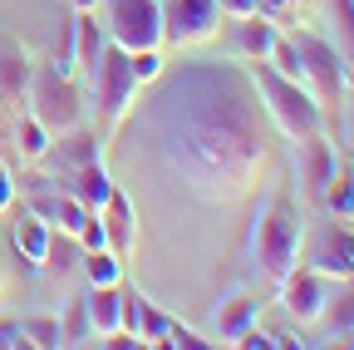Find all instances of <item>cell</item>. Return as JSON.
Returning <instances> with one entry per match:
<instances>
[{
  "instance_id": "9c48e42d",
  "label": "cell",
  "mask_w": 354,
  "mask_h": 350,
  "mask_svg": "<svg viewBox=\"0 0 354 350\" xmlns=\"http://www.w3.org/2000/svg\"><path fill=\"white\" fill-rule=\"evenodd\" d=\"M84 326H88V335L113 340L123 331V291L118 286H88V296H84Z\"/></svg>"
},
{
  "instance_id": "2e32d148",
  "label": "cell",
  "mask_w": 354,
  "mask_h": 350,
  "mask_svg": "<svg viewBox=\"0 0 354 350\" xmlns=\"http://www.w3.org/2000/svg\"><path fill=\"white\" fill-rule=\"evenodd\" d=\"M109 193H113V183H109V173L94 163V158H88L84 168H79V188H74V198L88 207V212H99L104 202H109Z\"/></svg>"
},
{
  "instance_id": "4fadbf2b",
  "label": "cell",
  "mask_w": 354,
  "mask_h": 350,
  "mask_svg": "<svg viewBox=\"0 0 354 350\" xmlns=\"http://www.w3.org/2000/svg\"><path fill=\"white\" fill-rule=\"evenodd\" d=\"M276 40H281V30H276V20L271 15H246L241 25H236V55L241 60H266L276 50Z\"/></svg>"
},
{
  "instance_id": "ba28073f",
  "label": "cell",
  "mask_w": 354,
  "mask_h": 350,
  "mask_svg": "<svg viewBox=\"0 0 354 350\" xmlns=\"http://www.w3.org/2000/svg\"><path fill=\"white\" fill-rule=\"evenodd\" d=\"M281 301H286V316L295 321V326H320L325 316H330V286H325V277L310 267V272H290V277H281Z\"/></svg>"
},
{
  "instance_id": "30bf717a",
  "label": "cell",
  "mask_w": 354,
  "mask_h": 350,
  "mask_svg": "<svg viewBox=\"0 0 354 350\" xmlns=\"http://www.w3.org/2000/svg\"><path fill=\"white\" fill-rule=\"evenodd\" d=\"M256 316H261V301L251 296V291H232L227 301L216 306V316H212V331L227 340V345H236L251 326H256Z\"/></svg>"
},
{
  "instance_id": "3957f363",
  "label": "cell",
  "mask_w": 354,
  "mask_h": 350,
  "mask_svg": "<svg viewBox=\"0 0 354 350\" xmlns=\"http://www.w3.org/2000/svg\"><path fill=\"white\" fill-rule=\"evenodd\" d=\"M251 252H256V267L281 281L300 267V217L286 198H276L271 207H266L256 217V237H251Z\"/></svg>"
},
{
  "instance_id": "83f0119b",
  "label": "cell",
  "mask_w": 354,
  "mask_h": 350,
  "mask_svg": "<svg viewBox=\"0 0 354 350\" xmlns=\"http://www.w3.org/2000/svg\"><path fill=\"white\" fill-rule=\"evenodd\" d=\"M290 6H295V0H261V10H266V15H286Z\"/></svg>"
},
{
  "instance_id": "603a6c76",
  "label": "cell",
  "mask_w": 354,
  "mask_h": 350,
  "mask_svg": "<svg viewBox=\"0 0 354 350\" xmlns=\"http://www.w3.org/2000/svg\"><path fill=\"white\" fill-rule=\"evenodd\" d=\"M79 242H84V252H94V247H109V237H104V222H99V212H88V222H84Z\"/></svg>"
},
{
  "instance_id": "ffe728a7",
  "label": "cell",
  "mask_w": 354,
  "mask_h": 350,
  "mask_svg": "<svg viewBox=\"0 0 354 350\" xmlns=\"http://www.w3.org/2000/svg\"><path fill=\"white\" fill-rule=\"evenodd\" d=\"M315 272H320V277H349V272H354V252H349V247H344L335 232H330L325 252L315 256Z\"/></svg>"
},
{
  "instance_id": "f1b7e54d",
  "label": "cell",
  "mask_w": 354,
  "mask_h": 350,
  "mask_svg": "<svg viewBox=\"0 0 354 350\" xmlns=\"http://www.w3.org/2000/svg\"><path fill=\"white\" fill-rule=\"evenodd\" d=\"M74 6H79V10H94V6H99V0H74Z\"/></svg>"
},
{
  "instance_id": "7402d4cb",
  "label": "cell",
  "mask_w": 354,
  "mask_h": 350,
  "mask_svg": "<svg viewBox=\"0 0 354 350\" xmlns=\"http://www.w3.org/2000/svg\"><path fill=\"white\" fill-rule=\"evenodd\" d=\"M128 69H133V79H138V84L162 79V50H138V55H128Z\"/></svg>"
},
{
  "instance_id": "8992f818",
  "label": "cell",
  "mask_w": 354,
  "mask_h": 350,
  "mask_svg": "<svg viewBox=\"0 0 354 350\" xmlns=\"http://www.w3.org/2000/svg\"><path fill=\"white\" fill-rule=\"evenodd\" d=\"M88 74H94V89H99V104H104V119H109V134L118 128V119L128 114L133 94H138V79H133L128 69V55L118 45H104L99 60L88 64Z\"/></svg>"
},
{
  "instance_id": "9a60e30c",
  "label": "cell",
  "mask_w": 354,
  "mask_h": 350,
  "mask_svg": "<svg viewBox=\"0 0 354 350\" xmlns=\"http://www.w3.org/2000/svg\"><path fill=\"white\" fill-rule=\"evenodd\" d=\"M0 99H6V104L30 99V64L15 50H0Z\"/></svg>"
},
{
  "instance_id": "484cf974",
  "label": "cell",
  "mask_w": 354,
  "mask_h": 350,
  "mask_svg": "<svg viewBox=\"0 0 354 350\" xmlns=\"http://www.w3.org/2000/svg\"><path fill=\"white\" fill-rule=\"evenodd\" d=\"M6 345H25V331H20V321H6L0 326V350Z\"/></svg>"
},
{
  "instance_id": "6da1fadb",
  "label": "cell",
  "mask_w": 354,
  "mask_h": 350,
  "mask_svg": "<svg viewBox=\"0 0 354 350\" xmlns=\"http://www.w3.org/2000/svg\"><path fill=\"white\" fill-rule=\"evenodd\" d=\"M158 153L187 193L207 202L246 198L266 168L256 89L236 69L192 64L162 84Z\"/></svg>"
},
{
  "instance_id": "44dd1931",
  "label": "cell",
  "mask_w": 354,
  "mask_h": 350,
  "mask_svg": "<svg viewBox=\"0 0 354 350\" xmlns=\"http://www.w3.org/2000/svg\"><path fill=\"white\" fill-rule=\"evenodd\" d=\"M20 331H25V345H64V326L55 316H25Z\"/></svg>"
},
{
  "instance_id": "ac0fdd59",
  "label": "cell",
  "mask_w": 354,
  "mask_h": 350,
  "mask_svg": "<svg viewBox=\"0 0 354 350\" xmlns=\"http://www.w3.org/2000/svg\"><path fill=\"white\" fill-rule=\"evenodd\" d=\"M15 139H20L15 148H20V158H25V163H39L44 153H50V128H44L35 114H30V119H20V134H15Z\"/></svg>"
},
{
  "instance_id": "cb8c5ba5",
  "label": "cell",
  "mask_w": 354,
  "mask_h": 350,
  "mask_svg": "<svg viewBox=\"0 0 354 350\" xmlns=\"http://www.w3.org/2000/svg\"><path fill=\"white\" fill-rule=\"evenodd\" d=\"M216 6H221V15L246 20V15H256V10H261V0H216Z\"/></svg>"
},
{
  "instance_id": "8fae6325",
  "label": "cell",
  "mask_w": 354,
  "mask_h": 350,
  "mask_svg": "<svg viewBox=\"0 0 354 350\" xmlns=\"http://www.w3.org/2000/svg\"><path fill=\"white\" fill-rule=\"evenodd\" d=\"M99 222H104V237H109V252L123 261V256H133V247H138V232H133V207H128V198L113 188L109 193V202L99 207Z\"/></svg>"
},
{
  "instance_id": "5bb4252c",
  "label": "cell",
  "mask_w": 354,
  "mask_h": 350,
  "mask_svg": "<svg viewBox=\"0 0 354 350\" xmlns=\"http://www.w3.org/2000/svg\"><path fill=\"white\" fill-rule=\"evenodd\" d=\"M35 212L44 217L50 227H64V237H79L84 232V222H88V207L74 198V193H55V198H39L35 202Z\"/></svg>"
},
{
  "instance_id": "d6986e66",
  "label": "cell",
  "mask_w": 354,
  "mask_h": 350,
  "mask_svg": "<svg viewBox=\"0 0 354 350\" xmlns=\"http://www.w3.org/2000/svg\"><path fill=\"white\" fill-rule=\"evenodd\" d=\"M305 148H310V168H305V178H310V188H315V193H325V183L335 178V158H330V143L315 134V139H305Z\"/></svg>"
},
{
  "instance_id": "52a82bcc",
  "label": "cell",
  "mask_w": 354,
  "mask_h": 350,
  "mask_svg": "<svg viewBox=\"0 0 354 350\" xmlns=\"http://www.w3.org/2000/svg\"><path fill=\"white\" fill-rule=\"evenodd\" d=\"M216 0H162V45H202L216 35Z\"/></svg>"
},
{
  "instance_id": "f546056e",
  "label": "cell",
  "mask_w": 354,
  "mask_h": 350,
  "mask_svg": "<svg viewBox=\"0 0 354 350\" xmlns=\"http://www.w3.org/2000/svg\"><path fill=\"white\" fill-rule=\"evenodd\" d=\"M0 291H6V261H0Z\"/></svg>"
},
{
  "instance_id": "d4e9b609",
  "label": "cell",
  "mask_w": 354,
  "mask_h": 350,
  "mask_svg": "<svg viewBox=\"0 0 354 350\" xmlns=\"http://www.w3.org/2000/svg\"><path fill=\"white\" fill-rule=\"evenodd\" d=\"M167 345H187V350H202L207 340L197 331H183V326H167Z\"/></svg>"
},
{
  "instance_id": "5b68a950",
  "label": "cell",
  "mask_w": 354,
  "mask_h": 350,
  "mask_svg": "<svg viewBox=\"0 0 354 350\" xmlns=\"http://www.w3.org/2000/svg\"><path fill=\"white\" fill-rule=\"evenodd\" d=\"M30 114L50 128V134H74L84 123V104H79V89L69 84V74H59L55 64L30 74Z\"/></svg>"
},
{
  "instance_id": "7a4b0ae2",
  "label": "cell",
  "mask_w": 354,
  "mask_h": 350,
  "mask_svg": "<svg viewBox=\"0 0 354 350\" xmlns=\"http://www.w3.org/2000/svg\"><path fill=\"white\" fill-rule=\"evenodd\" d=\"M251 64V89L266 99V114H271V123L281 128V134L290 143H305V139H315L320 128H325V114H320V99L315 89H305V84L286 79L271 60H246Z\"/></svg>"
},
{
  "instance_id": "7c38bea8",
  "label": "cell",
  "mask_w": 354,
  "mask_h": 350,
  "mask_svg": "<svg viewBox=\"0 0 354 350\" xmlns=\"http://www.w3.org/2000/svg\"><path fill=\"white\" fill-rule=\"evenodd\" d=\"M10 242H15V252L30 261V267H50V242H55V227L44 222L39 212L15 217V222H10Z\"/></svg>"
},
{
  "instance_id": "e0dca14e",
  "label": "cell",
  "mask_w": 354,
  "mask_h": 350,
  "mask_svg": "<svg viewBox=\"0 0 354 350\" xmlns=\"http://www.w3.org/2000/svg\"><path fill=\"white\" fill-rule=\"evenodd\" d=\"M84 272H88V286H118L123 281V261L109 247H94L84 256Z\"/></svg>"
},
{
  "instance_id": "4316f807",
  "label": "cell",
  "mask_w": 354,
  "mask_h": 350,
  "mask_svg": "<svg viewBox=\"0 0 354 350\" xmlns=\"http://www.w3.org/2000/svg\"><path fill=\"white\" fill-rule=\"evenodd\" d=\"M15 207V183H10V173L0 168V212H10Z\"/></svg>"
},
{
  "instance_id": "277c9868",
  "label": "cell",
  "mask_w": 354,
  "mask_h": 350,
  "mask_svg": "<svg viewBox=\"0 0 354 350\" xmlns=\"http://www.w3.org/2000/svg\"><path fill=\"white\" fill-rule=\"evenodd\" d=\"M94 10L109 30V45L123 55L162 50V0H99Z\"/></svg>"
}]
</instances>
